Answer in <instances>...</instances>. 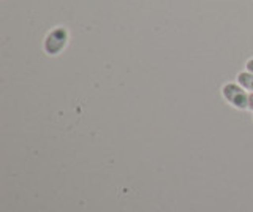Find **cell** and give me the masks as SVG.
Wrapping results in <instances>:
<instances>
[{"instance_id": "obj_1", "label": "cell", "mask_w": 253, "mask_h": 212, "mask_svg": "<svg viewBox=\"0 0 253 212\" xmlns=\"http://www.w3.org/2000/svg\"><path fill=\"white\" fill-rule=\"evenodd\" d=\"M67 42H68L67 29L55 27L54 30H51V32L46 35L43 48H44L46 54H49V56H55V54H59L63 48H65Z\"/></svg>"}, {"instance_id": "obj_2", "label": "cell", "mask_w": 253, "mask_h": 212, "mask_svg": "<svg viewBox=\"0 0 253 212\" xmlns=\"http://www.w3.org/2000/svg\"><path fill=\"white\" fill-rule=\"evenodd\" d=\"M221 95H223V98L228 103H231L237 109L249 108V95L245 93L242 85H237L233 83L225 84L223 89H221Z\"/></svg>"}, {"instance_id": "obj_3", "label": "cell", "mask_w": 253, "mask_h": 212, "mask_svg": "<svg viewBox=\"0 0 253 212\" xmlns=\"http://www.w3.org/2000/svg\"><path fill=\"white\" fill-rule=\"evenodd\" d=\"M237 81H239V84L242 85L244 89L253 92V73H250V72L239 73V75H237Z\"/></svg>"}, {"instance_id": "obj_4", "label": "cell", "mask_w": 253, "mask_h": 212, "mask_svg": "<svg viewBox=\"0 0 253 212\" xmlns=\"http://www.w3.org/2000/svg\"><path fill=\"white\" fill-rule=\"evenodd\" d=\"M245 67H247V70H249L250 73H253V59H250V60L247 62V65H245Z\"/></svg>"}, {"instance_id": "obj_5", "label": "cell", "mask_w": 253, "mask_h": 212, "mask_svg": "<svg viewBox=\"0 0 253 212\" xmlns=\"http://www.w3.org/2000/svg\"><path fill=\"white\" fill-rule=\"evenodd\" d=\"M249 108L253 109V92L249 95Z\"/></svg>"}]
</instances>
